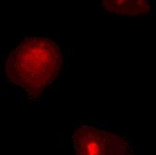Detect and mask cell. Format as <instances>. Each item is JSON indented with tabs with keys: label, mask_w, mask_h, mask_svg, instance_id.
Returning <instances> with one entry per match:
<instances>
[{
	"label": "cell",
	"mask_w": 156,
	"mask_h": 155,
	"mask_svg": "<svg viewBox=\"0 0 156 155\" xmlns=\"http://www.w3.org/2000/svg\"><path fill=\"white\" fill-rule=\"evenodd\" d=\"M63 58L55 42L43 37H29L10 53L5 66L7 79L36 97L58 76Z\"/></svg>",
	"instance_id": "1"
},
{
	"label": "cell",
	"mask_w": 156,
	"mask_h": 155,
	"mask_svg": "<svg viewBox=\"0 0 156 155\" xmlns=\"http://www.w3.org/2000/svg\"><path fill=\"white\" fill-rule=\"evenodd\" d=\"M73 143L80 155H128L137 153L133 143L123 136L89 125L79 126L73 135Z\"/></svg>",
	"instance_id": "2"
},
{
	"label": "cell",
	"mask_w": 156,
	"mask_h": 155,
	"mask_svg": "<svg viewBox=\"0 0 156 155\" xmlns=\"http://www.w3.org/2000/svg\"><path fill=\"white\" fill-rule=\"evenodd\" d=\"M102 5L110 13L130 17L146 16L151 11L148 0H103Z\"/></svg>",
	"instance_id": "3"
}]
</instances>
